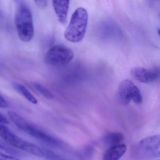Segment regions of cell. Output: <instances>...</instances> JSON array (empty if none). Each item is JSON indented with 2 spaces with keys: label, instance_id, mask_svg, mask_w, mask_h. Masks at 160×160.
<instances>
[{
  "label": "cell",
  "instance_id": "1",
  "mask_svg": "<svg viewBox=\"0 0 160 160\" xmlns=\"http://www.w3.org/2000/svg\"><path fill=\"white\" fill-rule=\"evenodd\" d=\"M8 115L15 125L27 134L51 147L55 148L64 147V142L62 140L27 120L16 112L9 111Z\"/></svg>",
  "mask_w": 160,
  "mask_h": 160
},
{
  "label": "cell",
  "instance_id": "2",
  "mask_svg": "<svg viewBox=\"0 0 160 160\" xmlns=\"http://www.w3.org/2000/svg\"><path fill=\"white\" fill-rule=\"evenodd\" d=\"M15 20L20 40L25 42L31 41L34 35L33 18L30 9L24 2L18 3Z\"/></svg>",
  "mask_w": 160,
  "mask_h": 160
},
{
  "label": "cell",
  "instance_id": "3",
  "mask_svg": "<svg viewBox=\"0 0 160 160\" xmlns=\"http://www.w3.org/2000/svg\"><path fill=\"white\" fill-rule=\"evenodd\" d=\"M131 156L134 160H150L160 156V136L148 137L133 147Z\"/></svg>",
  "mask_w": 160,
  "mask_h": 160
},
{
  "label": "cell",
  "instance_id": "4",
  "mask_svg": "<svg viewBox=\"0 0 160 160\" xmlns=\"http://www.w3.org/2000/svg\"><path fill=\"white\" fill-rule=\"evenodd\" d=\"M88 23V14L83 8L77 9L73 13L71 21L64 32V37L67 41L78 42L85 36Z\"/></svg>",
  "mask_w": 160,
  "mask_h": 160
},
{
  "label": "cell",
  "instance_id": "5",
  "mask_svg": "<svg viewBox=\"0 0 160 160\" xmlns=\"http://www.w3.org/2000/svg\"><path fill=\"white\" fill-rule=\"evenodd\" d=\"M117 97L119 102L124 105H127L132 101L137 104L142 103V95L140 90L131 80H122L118 87Z\"/></svg>",
  "mask_w": 160,
  "mask_h": 160
},
{
  "label": "cell",
  "instance_id": "6",
  "mask_svg": "<svg viewBox=\"0 0 160 160\" xmlns=\"http://www.w3.org/2000/svg\"><path fill=\"white\" fill-rule=\"evenodd\" d=\"M73 56V52L71 48L63 45H56L48 51L45 60L48 65L63 66L69 63Z\"/></svg>",
  "mask_w": 160,
  "mask_h": 160
},
{
  "label": "cell",
  "instance_id": "7",
  "mask_svg": "<svg viewBox=\"0 0 160 160\" xmlns=\"http://www.w3.org/2000/svg\"><path fill=\"white\" fill-rule=\"evenodd\" d=\"M3 139L7 144L14 148L38 157H44V153L42 149L35 144L19 137L12 131Z\"/></svg>",
  "mask_w": 160,
  "mask_h": 160
},
{
  "label": "cell",
  "instance_id": "8",
  "mask_svg": "<svg viewBox=\"0 0 160 160\" xmlns=\"http://www.w3.org/2000/svg\"><path fill=\"white\" fill-rule=\"evenodd\" d=\"M133 77L141 83L149 84L156 81L160 77V70L157 67L148 70L142 67H135L131 71Z\"/></svg>",
  "mask_w": 160,
  "mask_h": 160
},
{
  "label": "cell",
  "instance_id": "9",
  "mask_svg": "<svg viewBox=\"0 0 160 160\" xmlns=\"http://www.w3.org/2000/svg\"><path fill=\"white\" fill-rule=\"evenodd\" d=\"M53 6L59 21L65 24L67 22V15L69 10V1H53Z\"/></svg>",
  "mask_w": 160,
  "mask_h": 160
},
{
  "label": "cell",
  "instance_id": "10",
  "mask_svg": "<svg viewBox=\"0 0 160 160\" xmlns=\"http://www.w3.org/2000/svg\"><path fill=\"white\" fill-rule=\"evenodd\" d=\"M126 150V145L123 144L108 148L104 154L102 160H119Z\"/></svg>",
  "mask_w": 160,
  "mask_h": 160
},
{
  "label": "cell",
  "instance_id": "11",
  "mask_svg": "<svg viewBox=\"0 0 160 160\" xmlns=\"http://www.w3.org/2000/svg\"><path fill=\"white\" fill-rule=\"evenodd\" d=\"M123 135L118 132H113L107 134L103 138L104 144L108 148L115 147L122 144Z\"/></svg>",
  "mask_w": 160,
  "mask_h": 160
},
{
  "label": "cell",
  "instance_id": "12",
  "mask_svg": "<svg viewBox=\"0 0 160 160\" xmlns=\"http://www.w3.org/2000/svg\"><path fill=\"white\" fill-rule=\"evenodd\" d=\"M13 88L18 93L24 96L26 99L34 104L38 103V101L31 92L23 85L19 83H14L12 85Z\"/></svg>",
  "mask_w": 160,
  "mask_h": 160
},
{
  "label": "cell",
  "instance_id": "13",
  "mask_svg": "<svg viewBox=\"0 0 160 160\" xmlns=\"http://www.w3.org/2000/svg\"><path fill=\"white\" fill-rule=\"evenodd\" d=\"M29 86L47 99H52L54 98L53 94L50 92V91L42 85L35 82H32L30 83Z\"/></svg>",
  "mask_w": 160,
  "mask_h": 160
},
{
  "label": "cell",
  "instance_id": "14",
  "mask_svg": "<svg viewBox=\"0 0 160 160\" xmlns=\"http://www.w3.org/2000/svg\"><path fill=\"white\" fill-rule=\"evenodd\" d=\"M43 150L44 153V157H45L47 160H72L50 150L46 149H44Z\"/></svg>",
  "mask_w": 160,
  "mask_h": 160
},
{
  "label": "cell",
  "instance_id": "15",
  "mask_svg": "<svg viewBox=\"0 0 160 160\" xmlns=\"http://www.w3.org/2000/svg\"><path fill=\"white\" fill-rule=\"evenodd\" d=\"M92 152H93V148L92 147H88L79 152V155L80 157L83 158H88L91 155Z\"/></svg>",
  "mask_w": 160,
  "mask_h": 160
},
{
  "label": "cell",
  "instance_id": "16",
  "mask_svg": "<svg viewBox=\"0 0 160 160\" xmlns=\"http://www.w3.org/2000/svg\"><path fill=\"white\" fill-rule=\"evenodd\" d=\"M0 152L5 154H16L17 152L7 146L0 144Z\"/></svg>",
  "mask_w": 160,
  "mask_h": 160
},
{
  "label": "cell",
  "instance_id": "17",
  "mask_svg": "<svg viewBox=\"0 0 160 160\" xmlns=\"http://www.w3.org/2000/svg\"><path fill=\"white\" fill-rule=\"evenodd\" d=\"M11 131L8 127L0 123V137L2 138L3 139Z\"/></svg>",
  "mask_w": 160,
  "mask_h": 160
},
{
  "label": "cell",
  "instance_id": "18",
  "mask_svg": "<svg viewBox=\"0 0 160 160\" xmlns=\"http://www.w3.org/2000/svg\"><path fill=\"white\" fill-rule=\"evenodd\" d=\"M36 5H37L38 8L41 9H45L48 5L47 1H34Z\"/></svg>",
  "mask_w": 160,
  "mask_h": 160
},
{
  "label": "cell",
  "instance_id": "19",
  "mask_svg": "<svg viewBox=\"0 0 160 160\" xmlns=\"http://www.w3.org/2000/svg\"><path fill=\"white\" fill-rule=\"evenodd\" d=\"M0 160H20L15 157L0 152Z\"/></svg>",
  "mask_w": 160,
  "mask_h": 160
},
{
  "label": "cell",
  "instance_id": "20",
  "mask_svg": "<svg viewBox=\"0 0 160 160\" xmlns=\"http://www.w3.org/2000/svg\"><path fill=\"white\" fill-rule=\"evenodd\" d=\"M9 104L3 97L0 95V108H7Z\"/></svg>",
  "mask_w": 160,
  "mask_h": 160
},
{
  "label": "cell",
  "instance_id": "21",
  "mask_svg": "<svg viewBox=\"0 0 160 160\" xmlns=\"http://www.w3.org/2000/svg\"><path fill=\"white\" fill-rule=\"evenodd\" d=\"M8 122L7 119L4 116L0 114V123H8Z\"/></svg>",
  "mask_w": 160,
  "mask_h": 160
},
{
  "label": "cell",
  "instance_id": "22",
  "mask_svg": "<svg viewBox=\"0 0 160 160\" xmlns=\"http://www.w3.org/2000/svg\"></svg>",
  "mask_w": 160,
  "mask_h": 160
}]
</instances>
